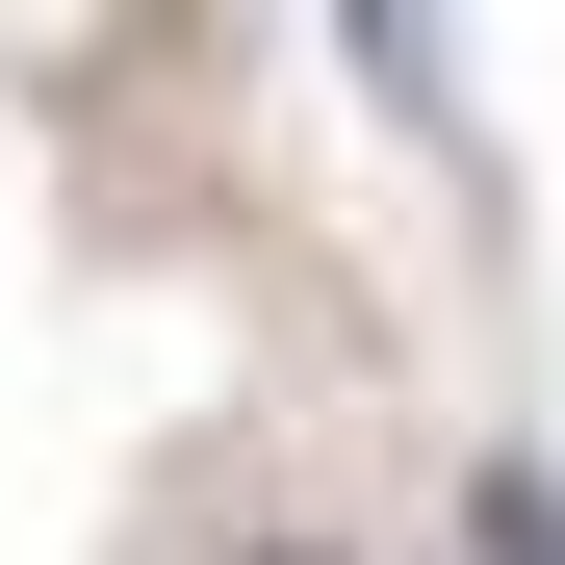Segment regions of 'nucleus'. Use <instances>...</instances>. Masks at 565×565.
I'll return each instance as SVG.
<instances>
[{
    "label": "nucleus",
    "instance_id": "f257e3e1",
    "mask_svg": "<svg viewBox=\"0 0 565 565\" xmlns=\"http://www.w3.org/2000/svg\"><path fill=\"white\" fill-rule=\"evenodd\" d=\"M462 540H489V565H565V489H540V462H462Z\"/></svg>",
    "mask_w": 565,
    "mask_h": 565
},
{
    "label": "nucleus",
    "instance_id": "f03ea898",
    "mask_svg": "<svg viewBox=\"0 0 565 565\" xmlns=\"http://www.w3.org/2000/svg\"><path fill=\"white\" fill-rule=\"evenodd\" d=\"M232 565H334V540H232Z\"/></svg>",
    "mask_w": 565,
    "mask_h": 565
}]
</instances>
